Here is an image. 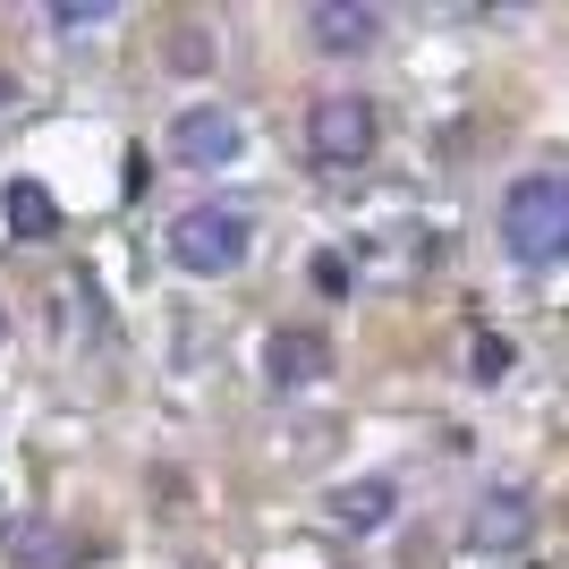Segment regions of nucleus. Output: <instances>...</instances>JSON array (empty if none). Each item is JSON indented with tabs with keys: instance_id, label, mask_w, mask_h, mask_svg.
I'll return each instance as SVG.
<instances>
[{
	"instance_id": "nucleus-1",
	"label": "nucleus",
	"mask_w": 569,
	"mask_h": 569,
	"mask_svg": "<svg viewBox=\"0 0 569 569\" xmlns=\"http://www.w3.org/2000/svg\"><path fill=\"white\" fill-rule=\"evenodd\" d=\"M501 256L527 272L569 263V170H519L501 188Z\"/></svg>"
},
{
	"instance_id": "nucleus-2",
	"label": "nucleus",
	"mask_w": 569,
	"mask_h": 569,
	"mask_svg": "<svg viewBox=\"0 0 569 569\" xmlns=\"http://www.w3.org/2000/svg\"><path fill=\"white\" fill-rule=\"evenodd\" d=\"M162 256L188 272V281H230L238 263L256 256V213L247 204H188V213L170 221Z\"/></svg>"
},
{
	"instance_id": "nucleus-3",
	"label": "nucleus",
	"mask_w": 569,
	"mask_h": 569,
	"mask_svg": "<svg viewBox=\"0 0 569 569\" xmlns=\"http://www.w3.org/2000/svg\"><path fill=\"white\" fill-rule=\"evenodd\" d=\"M375 144H382V111L366 94H323L307 111V162L315 170H366Z\"/></svg>"
},
{
	"instance_id": "nucleus-4",
	"label": "nucleus",
	"mask_w": 569,
	"mask_h": 569,
	"mask_svg": "<svg viewBox=\"0 0 569 569\" xmlns=\"http://www.w3.org/2000/svg\"><path fill=\"white\" fill-rule=\"evenodd\" d=\"M170 162L179 170H230L238 153H247V119L230 111V102H188V111L162 128Z\"/></svg>"
},
{
	"instance_id": "nucleus-5",
	"label": "nucleus",
	"mask_w": 569,
	"mask_h": 569,
	"mask_svg": "<svg viewBox=\"0 0 569 569\" xmlns=\"http://www.w3.org/2000/svg\"><path fill=\"white\" fill-rule=\"evenodd\" d=\"M298 26H307V43L323 60H366L382 43V9H366V0H315Z\"/></svg>"
},
{
	"instance_id": "nucleus-6",
	"label": "nucleus",
	"mask_w": 569,
	"mask_h": 569,
	"mask_svg": "<svg viewBox=\"0 0 569 569\" xmlns=\"http://www.w3.org/2000/svg\"><path fill=\"white\" fill-rule=\"evenodd\" d=\"M536 536V493L527 485H493V493H476V519H468V545L476 552H519Z\"/></svg>"
},
{
	"instance_id": "nucleus-7",
	"label": "nucleus",
	"mask_w": 569,
	"mask_h": 569,
	"mask_svg": "<svg viewBox=\"0 0 569 569\" xmlns=\"http://www.w3.org/2000/svg\"><path fill=\"white\" fill-rule=\"evenodd\" d=\"M323 375H332V340H323V332L281 323V332L263 340V382H272V391H315Z\"/></svg>"
},
{
	"instance_id": "nucleus-8",
	"label": "nucleus",
	"mask_w": 569,
	"mask_h": 569,
	"mask_svg": "<svg viewBox=\"0 0 569 569\" xmlns=\"http://www.w3.org/2000/svg\"><path fill=\"white\" fill-rule=\"evenodd\" d=\"M0 545H9V561H18V569H77V552H86L69 527H51V519H18Z\"/></svg>"
},
{
	"instance_id": "nucleus-9",
	"label": "nucleus",
	"mask_w": 569,
	"mask_h": 569,
	"mask_svg": "<svg viewBox=\"0 0 569 569\" xmlns=\"http://www.w3.org/2000/svg\"><path fill=\"white\" fill-rule=\"evenodd\" d=\"M391 510H400V485H391V476H357V485H340V493H332V519L357 527V536L391 527Z\"/></svg>"
},
{
	"instance_id": "nucleus-10",
	"label": "nucleus",
	"mask_w": 569,
	"mask_h": 569,
	"mask_svg": "<svg viewBox=\"0 0 569 569\" xmlns=\"http://www.w3.org/2000/svg\"><path fill=\"white\" fill-rule=\"evenodd\" d=\"M0 213H9V230H18V238H51V230H60V204H51L43 179H9Z\"/></svg>"
},
{
	"instance_id": "nucleus-11",
	"label": "nucleus",
	"mask_w": 569,
	"mask_h": 569,
	"mask_svg": "<svg viewBox=\"0 0 569 569\" xmlns=\"http://www.w3.org/2000/svg\"><path fill=\"white\" fill-rule=\"evenodd\" d=\"M119 9L111 0H60V9H43V26H60V34H94V26H111Z\"/></svg>"
},
{
	"instance_id": "nucleus-12",
	"label": "nucleus",
	"mask_w": 569,
	"mask_h": 569,
	"mask_svg": "<svg viewBox=\"0 0 569 569\" xmlns=\"http://www.w3.org/2000/svg\"><path fill=\"white\" fill-rule=\"evenodd\" d=\"M468 366H476V382H501L510 366H519V349H510L501 332H476V340H468Z\"/></svg>"
},
{
	"instance_id": "nucleus-13",
	"label": "nucleus",
	"mask_w": 569,
	"mask_h": 569,
	"mask_svg": "<svg viewBox=\"0 0 569 569\" xmlns=\"http://www.w3.org/2000/svg\"><path fill=\"white\" fill-rule=\"evenodd\" d=\"M170 60H179V69H204V60H213V51L196 43V26H179V43H170Z\"/></svg>"
},
{
	"instance_id": "nucleus-14",
	"label": "nucleus",
	"mask_w": 569,
	"mask_h": 569,
	"mask_svg": "<svg viewBox=\"0 0 569 569\" xmlns=\"http://www.w3.org/2000/svg\"><path fill=\"white\" fill-rule=\"evenodd\" d=\"M0 340H9V307H0Z\"/></svg>"
}]
</instances>
